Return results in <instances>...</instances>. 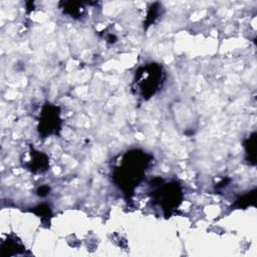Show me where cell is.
I'll return each instance as SVG.
<instances>
[{"mask_svg": "<svg viewBox=\"0 0 257 257\" xmlns=\"http://www.w3.org/2000/svg\"><path fill=\"white\" fill-rule=\"evenodd\" d=\"M150 162L149 157L141 151L127 152L122 160V166L116 173L117 183L124 191L133 190L140 183Z\"/></svg>", "mask_w": 257, "mask_h": 257, "instance_id": "cell-1", "label": "cell"}, {"mask_svg": "<svg viewBox=\"0 0 257 257\" xmlns=\"http://www.w3.org/2000/svg\"><path fill=\"white\" fill-rule=\"evenodd\" d=\"M162 67L158 64L152 63L141 68L138 71L136 78V83L139 87L137 89H140V92L144 97H150L158 89L162 81Z\"/></svg>", "mask_w": 257, "mask_h": 257, "instance_id": "cell-2", "label": "cell"}, {"mask_svg": "<svg viewBox=\"0 0 257 257\" xmlns=\"http://www.w3.org/2000/svg\"><path fill=\"white\" fill-rule=\"evenodd\" d=\"M181 189L179 185L174 182L171 184H166V186L161 187L158 190V199L164 210L171 211L178 207L181 202Z\"/></svg>", "mask_w": 257, "mask_h": 257, "instance_id": "cell-3", "label": "cell"}, {"mask_svg": "<svg viewBox=\"0 0 257 257\" xmlns=\"http://www.w3.org/2000/svg\"><path fill=\"white\" fill-rule=\"evenodd\" d=\"M42 127L39 128L42 134L49 135L55 131V127H57L58 122V113L56 112V107L54 106H47L42 113V119H41Z\"/></svg>", "mask_w": 257, "mask_h": 257, "instance_id": "cell-4", "label": "cell"}, {"mask_svg": "<svg viewBox=\"0 0 257 257\" xmlns=\"http://www.w3.org/2000/svg\"><path fill=\"white\" fill-rule=\"evenodd\" d=\"M251 201H254V193L252 194H247L246 196L242 197L240 200H238V203H239V207H246L250 204Z\"/></svg>", "mask_w": 257, "mask_h": 257, "instance_id": "cell-5", "label": "cell"}, {"mask_svg": "<svg viewBox=\"0 0 257 257\" xmlns=\"http://www.w3.org/2000/svg\"><path fill=\"white\" fill-rule=\"evenodd\" d=\"M48 191H49V189H48L47 187H41V188L38 190V192H39V195H40V196H44V195H46V194L48 193Z\"/></svg>", "mask_w": 257, "mask_h": 257, "instance_id": "cell-6", "label": "cell"}]
</instances>
